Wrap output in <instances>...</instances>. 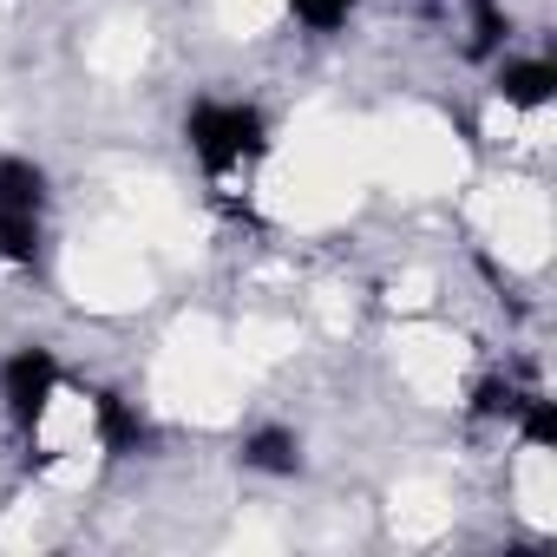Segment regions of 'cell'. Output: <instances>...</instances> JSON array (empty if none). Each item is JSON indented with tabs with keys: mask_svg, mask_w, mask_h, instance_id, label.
I'll return each instance as SVG.
<instances>
[{
	"mask_svg": "<svg viewBox=\"0 0 557 557\" xmlns=\"http://www.w3.org/2000/svg\"><path fill=\"white\" fill-rule=\"evenodd\" d=\"M184 138H190V151L203 158L210 177H223L230 164H243V158H256V151L269 145V138H262V112H256V106H230V99L190 106Z\"/></svg>",
	"mask_w": 557,
	"mask_h": 557,
	"instance_id": "obj_1",
	"label": "cell"
},
{
	"mask_svg": "<svg viewBox=\"0 0 557 557\" xmlns=\"http://www.w3.org/2000/svg\"><path fill=\"white\" fill-rule=\"evenodd\" d=\"M40 210H47L40 164L0 158V262H34L40 256Z\"/></svg>",
	"mask_w": 557,
	"mask_h": 557,
	"instance_id": "obj_2",
	"label": "cell"
},
{
	"mask_svg": "<svg viewBox=\"0 0 557 557\" xmlns=\"http://www.w3.org/2000/svg\"><path fill=\"white\" fill-rule=\"evenodd\" d=\"M53 387H60V361L47 348H21L0 361V400H8L14 426H40V413L53 407Z\"/></svg>",
	"mask_w": 557,
	"mask_h": 557,
	"instance_id": "obj_3",
	"label": "cell"
},
{
	"mask_svg": "<svg viewBox=\"0 0 557 557\" xmlns=\"http://www.w3.org/2000/svg\"><path fill=\"white\" fill-rule=\"evenodd\" d=\"M243 466H256V472H269V479H296V472H302V446H296V433H283V426H262V433L243 440Z\"/></svg>",
	"mask_w": 557,
	"mask_h": 557,
	"instance_id": "obj_4",
	"label": "cell"
},
{
	"mask_svg": "<svg viewBox=\"0 0 557 557\" xmlns=\"http://www.w3.org/2000/svg\"><path fill=\"white\" fill-rule=\"evenodd\" d=\"M99 440H106V453L132 459V453H145V446H151V426H145L119 394H99Z\"/></svg>",
	"mask_w": 557,
	"mask_h": 557,
	"instance_id": "obj_5",
	"label": "cell"
},
{
	"mask_svg": "<svg viewBox=\"0 0 557 557\" xmlns=\"http://www.w3.org/2000/svg\"><path fill=\"white\" fill-rule=\"evenodd\" d=\"M498 92H505V106H544L550 92H557V66L550 60H518V66H505L498 73Z\"/></svg>",
	"mask_w": 557,
	"mask_h": 557,
	"instance_id": "obj_6",
	"label": "cell"
},
{
	"mask_svg": "<svg viewBox=\"0 0 557 557\" xmlns=\"http://www.w3.org/2000/svg\"><path fill=\"white\" fill-rule=\"evenodd\" d=\"M289 8H296V21H302V27H315V34H335V27L348 21V8H355V0H289Z\"/></svg>",
	"mask_w": 557,
	"mask_h": 557,
	"instance_id": "obj_7",
	"label": "cell"
},
{
	"mask_svg": "<svg viewBox=\"0 0 557 557\" xmlns=\"http://www.w3.org/2000/svg\"><path fill=\"white\" fill-rule=\"evenodd\" d=\"M518 407H524V394H518L511 381H485V387H479V400H472V413H485V420L518 413Z\"/></svg>",
	"mask_w": 557,
	"mask_h": 557,
	"instance_id": "obj_8",
	"label": "cell"
},
{
	"mask_svg": "<svg viewBox=\"0 0 557 557\" xmlns=\"http://www.w3.org/2000/svg\"><path fill=\"white\" fill-rule=\"evenodd\" d=\"M518 413H524V440L531 446H557V407L550 400H524Z\"/></svg>",
	"mask_w": 557,
	"mask_h": 557,
	"instance_id": "obj_9",
	"label": "cell"
},
{
	"mask_svg": "<svg viewBox=\"0 0 557 557\" xmlns=\"http://www.w3.org/2000/svg\"><path fill=\"white\" fill-rule=\"evenodd\" d=\"M472 8H479V34H472V53L485 60V53L498 47V34H505V21H498V8H492V0H472Z\"/></svg>",
	"mask_w": 557,
	"mask_h": 557,
	"instance_id": "obj_10",
	"label": "cell"
}]
</instances>
